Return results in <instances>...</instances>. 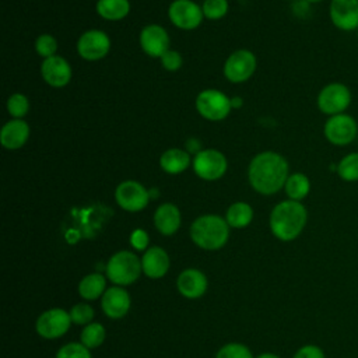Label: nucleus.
<instances>
[{
  "instance_id": "4c0bfd02",
  "label": "nucleus",
  "mask_w": 358,
  "mask_h": 358,
  "mask_svg": "<svg viewBox=\"0 0 358 358\" xmlns=\"http://www.w3.org/2000/svg\"><path fill=\"white\" fill-rule=\"evenodd\" d=\"M257 358H280L278 355H275V354H270V352H266V354H262V355H259Z\"/></svg>"
},
{
  "instance_id": "4468645a",
  "label": "nucleus",
  "mask_w": 358,
  "mask_h": 358,
  "mask_svg": "<svg viewBox=\"0 0 358 358\" xmlns=\"http://www.w3.org/2000/svg\"><path fill=\"white\" fill-rule=\"evenodd\" d=\"M70 313L60 308H53L38 317L36 331L43 338H57L70 329Z\"/></svg>"
},
{
  "instance_id": "0eeeda50",
  "label": "nucleus",
  "mask_w": 358,
  "mask_h": 358,
  "mask_svg": "<svg viewBox=\"0 0 358 358\" xmlns=\"http://www.w3.org/2000/svg\"><path fill=\"white\" fill-rule=\"evenodd\" d=\"M232 108V101L220 90H204L196 98V109L199 115L207 120H224Z\"/></svg>"
},
{
  "instance_id": "a211bd4d",
  "label": "nucleus",
  "mask_w": 358,
  "mask_h": 358,
  "mask_svg": "<svg viewBox=\"0 0 358 358\" xmlns=\"http://www.w3.org/2000/svg\"><path fill=\"white\" fill-rule=\"evenodd\" d=\"M101 306L108 317L120 319L130 309V295L123 288L112 287L102 295Z\"/></svg>"
},
{
  "instance_id": "aec40b11",
  "label": "nucleus",
  "mask_w": 358,
  "mask_h": 358,
  "mask_svg": "<svg viewBox=\"0 0 358 358\" xmlns=\"http://www.w3.org/2000/svg\"><path fill=\"white\" fill-rule=\"evenodd\" d=\"M143 273L150 278H161L169 268L168 253L158 246L148 248L141 257Z\"/></svg>"
},
{
  "instance_id": "bb28decb",
  "label": "nucleus",
  "mask_w": 358,
  "mask_h": 358,
  "mask_svg": "<svg viewBox=\"0 0 358 358\" xmlns=\"http://www.w3.org/2000/svg\"><path fill=\"white\" fill-rule=\"evenodd\" d=\"M336 173L347 183L358 182V151H351L343 155L336 164Z\"/></svg>"
},
{
  "instance_id": "39448f33",
  "label": "nucleus",
  "mask_w": 358,
  "mask_h": 358,
  "mask_svg": "<svg viewBox=\"0 0 358 358\" xmlns=\"http://www.w3.org/2000/svg\"><path fill=\"white\" fill-rule=\"evenodd\" d=\"M323 136L334 147H348L358 140V122L347 112L329 116L323 124Z\"/></svg>"
},
{
  "instance_id": "20e7f679",
  "label": "nucleus",
  "mask_w": 358,
  "mask_h": 358,
  "mask_svg": "<svg viewBox=\"0 0 358 358\" xmlns=\"http://www.w3.org/2000/svg\"><path fill=\"white\" fill-rule=\"evenodd\" d=\"M352 103V91L350 87L340 81L327 83L320 88L316 96L317 109L329 116L345 113Z\"/></svg>"
},
{
  "instance_id": "9b49d317",
  "label": "nucleus",
  "mask_w": 358,
  "mask_h": 358,
  "mask_svg": "<svg viewBox=\"0 0 358 358\" xmlns=\"http://www.w3.org/2000/svg\"><path fill=\"white\" fill-rule=\"evenodd\" d=\"M168 17L176 28L190 31L201 24L204 14L201 7L193 0H175L168 7Z\"/></svg>"
},
{
  "instance_id": "f03ea898",
  "label": "nucleus",
  "mask_w": 358,
  "mask_h": 358,
  "mask_svg": "<svg viewBox=\"0 0 358 358\" xmlns=\"http://www.w3.org/2000/svg\"><path fill=\"white\" fill-rule=\"evenodd\" d=\"M308 222L306 207L301 201H280L270 214V229L273 235L284 242L296 239Z\"/></svg>"
},
{
  "instance_id": "b1692460",
  "label": "nucleus",
  "mask_w": 358,
  "mask_h": 358,
  "mask_svg": "<svg viewBox=\"0 0 358 358\" xmlns=\"http://www.w3.org/2000/svg\"><path fill=\"white\" fill-rule=\"evenodd\" d=\"M284 190L289 200L302 201L310 192V180L309 178L302 172H294L289 173Z\"/></svg>"
},
{
  "instance_id": "a878e982",
  "label": "nucleus",
  "mask_w": 358,
  "mask_h": 358,
  "mask_svg": "<svg viewBox=\"0 0 358 358\" xmlns=\"http://www.w3.org/2000/svg\"><path fill=\"white\" fill-rule=\"evenodd\" d=\"M105 285L106 281L103 278V275L98 274V273H92L85 275L80 284H78V294L88 301L96 299L101 295L105 294Z\"/></svg>"
},
{
  "instance_id": "f257e3e1",
  "label": "nucleus",
  "mask_w": 358,
  "mask_h": 358,
  "mask_svg": "<svg viewBox=\"0 0 358 358\" xmlns=\"http://www.w3.org/2000/svg\"><path fill=\"white\" fill-rule=\"evenodd\" d=\"M289 176L288 161L275 151H263L252 158L248 166L250 186L260 194L280 192Z\"/></svg>"
},
{
  "instance_id": "f3484780",
  "label": "nucleus",
  "mask_w": 358,
  "mask_h": 358,
  "mask_svg": "<svg viewBox=\"0 0 358 358\" xmlns=\"http://www.w3.org/2000/svg\"><path fill=\"white\" fill-rule=\"evenodd\" d=\"M29 138V126L24 119H11L0 130V143L6 150H18Z\"/></svg>"
},
{
  "instance_id": "cd10ccee",
  "label": "nucleus",
  "mask_w": 358,
  "mask_h": 358,
  "mask_svg": "<svg viewBox=\"0 0 358 358\" xmlns=\"http://www.w3.org/2000/svg\"><path fill=\"white\" fill-rule=\"evenodd\" d=\"M105 340V329L99 323H90L81 331V344L87 348H96Z\"/></svg>"
},
{
  "instance_id": "393cba45",
  "label": "nucleus",
  "mask_w": 358,
  "mask_h": 358,
  "mask_svg": "<svg viewBox=\"0 0 358 358\" xmlns=\"http://www.w3.org/2000/svg\"><path fill=\"white\" fill-rule=\"evenodd\" d=\"M253 218V210L248 203L236 201L231 204L227 210L225 220L232 228H245L250 224Z\"/></svg>"
},
{
  "instance_id": "2f4dec72",
  "label": "nucleus",
  "mask_w": 358,
  "mask_h": 358,
  "mask_svg": "<svg viewBox=\"0 0 358 358\" xmlns=\"http://www.w3.org/2000/svg\"><path fill=\"white\" fill-rule=\"evenodd\" d=\"M56 358H91V354L84 344L69 343L57 351Z\"/></svg>"
},
{
  "instance_id": "7c9ffc66",
  "label": "nucleus",
  "mask_w": 358,
  "mask_h": 358,
  "mask_svg": "<svg viewBox=\"0 0 358 358\" xmlns=\"http://www.w3.org/2000/svg\"><path fill=\"white\" fill-rule=\"evenodd\" d=\"M35 50L43 59L52 57L57 50V41L50 34H42L35 39Z\"/></svg>"
},
{
  "instance_id": "4be33fe9",
  "label": "nucleus",
  "mask_w": 358,
  "mask_h": 358,
  "mask_svg": "<svg viewBox=\"0 0 358 358\" xmlns=\"http://www.w3.org/2000/svg\"><path fill=\"white\" fill-rule=\"evenodd\" d=\"M190 155L182 148H169L159 157V166L165 173L179 175L190 166Z\"/></svg>"
},
{
  "instance_id": "6e6552de",
  "label": "nucleus",
  "mask_w": 358,
  "mask_h": 358,
  "mask_svg": "<svg viewBox=\"0 0 358 358\" xmlns=\"http://www.w3.org/2000/svg\"><path fill=\"white\" fill-rule=\"evenodd\" d=\"M192 166L194 173L203 180H217L225 175L228 162L221 151L206 148L196 152Z\"/></svg>"
},
{
  "instance_id": "2eb2a0df",
  "label": "nucleus",
  "mask_w": 358,
  "mask_h": 358,
  "mask_svg": "<svg viewBox=\"0 0 358 358\" xmlns=\"http://www.w3.org/2000/svg\"><path fill=\"white\" fill-rule=\"evenodd\" d=\"M140 46L150 57H162L169 50V35L158 24L145 25L140 32Z\"/></svg>"
},
{
  "instance_id": "dca6fc26",
  "label": "nucleus",
  "mask_w": 358,
  "mask_h": 358,
  "mask_svg": "<svg viewBox=\"0 0 358 358\" xmlns=\"http://www.w3.org/2000/svg\"><path fill=\"white\" fill-rule=\"evenodd\" d=\"M71 66L64 57L59 55L43 59L41 64L42 78L53 88L66 87L71 80Z\"/></svg>"
},
{
  "instance_id": "5701e85b",
  "label": "nucleus",
  "mask_w": 358,
  "mask_h": 358,
  "mask_svg": "<svg viewBox=\"0 0 358 358\" xmlns=\"http://www.w3.org/2000/svg\"><path fill=\"white\" fill-rule=\"evenodd\" d=\"M95 10L103 20L119 21L129 14L130 3L129 0H98Z\"/></svg>"
},
{
  "instance_id": "72a5a7b5",
  "label": "nucleus",
  "mask_w": 358,
  "mask_h": 358,
  "mask_svg": "<svg viewBox=\"0 0 358 358\" xmlns=\"http://www.w3.org/2000/svg\"><path fill=\"white\" fill-rule=\"evenodd\" d=\"M69 313L71 322L76 324H90L94 317V309L88 303H77Z\"/></svg>"
},
{
  "instance_id": "c9c22d12",
  "label": "nucleus",
  "mask_w": 358,
  "mask_h": 358,
  "mask_svg": "<svg viewBox=\"0 0 358 358\" xmlns=\"http://www.w3.org/2000/svg\"><path fill=\"white\" fill-rule=\"evenodd\" d=\"M294 358H326V357L320 347L315 344H306L295 352Z\"/></svg>"
},
{
  "instance_id": "1a4fd4ad",
  "label": "nucleus",
  "mask_w": 358,
  "mask_h": 358,
  "mask_svg": "<svg viewBox=\"0 0 358 358\" xmlns=\"http://www.w3.org/2000/svg\"><path fill=\"white\" fill-rule=\"evenodd\" d=\"M257 66L256 56L248 49L235 50L224 63V76L231 83H243L249 80Z\"/></svg>"
},
{
  "instance_id": "ea45409f",
  "label": "nucleus",
  "mask_w": 358,
  "mask_h": 358,
  "mask_svg": "<svg viewBox=\"0 0 358 358\" xmlns=\"http://www.w3.org/2000/svg\"><path fill=\"white\" fill-rule=\"evenodd\" d=\"M357 38H358V31H357Z\"/></svg>"
},
{
  "instance_id": "e433bc0d",
  "label": "nucleus",
  "mask_w": 358,
  "mask_h": 358,
  "mask_svg": "<svg viewBox=\"0 0 358 358\" xmlns=\"http://www.w3.org/2000/svg\"><path fill=\"white\" fill-rule=\"evenodd\" d=\"M130 243L137 250H144L148 246V234L143 229H134L130 235Z\"/></svg>"
},
{
  "instance_id": "473e14b6",
  "label": "nucleus",
  "mask_w": 358,
  "mask_h": 358,
  "mask_svg": "<svg viewBox=\"0 0 358 358\" xmlns=\"http://www.w3.org/2000/svg\"><path fill=\"white\" fill-rule=\"evenodd\" d=\"M215 358H253L249 348L243 344L231 343L220 348Z\"/></svg>"
},
{
  "instance_id": "f8f14e48",
  "label": "nucleus",
  "mask_w": 358,
  "mask_h": 358,
  "mask_svg": "<svg viewBox=\"0 0 358 358\" xmlns=\"http://www.w3.org/2000/svg\"><path fill=\"white\" fill-rule=\"evenodd\" d=\"M110 50L109 36L99 29L85 31L77 41L78 55L88 62H96L103 59Z\"/></svg>"
},
{
  "instance_id": "c756f323",
  "label": "nucleus",
  "mask_w": 358,
  "mask_h": 358,
  "mask_svg": "<svg viewBox=\"0 0 358 358\" xmlns=\"http://www.w3.org/2000/svg\"><path fill=\"white\" fill-rule=\"evenodd\" d=\"M204 18L221 20L228 13V0H204L201 6Z\"/></svg>"
},
{
  "instance_id": "6ab92c4d",
  "label": "nucleus",
  "mask_w": 358,
  "mask_h": 358,
  "mask_svg": "<svg viewBox=\"0 0 358 358\" xmlns=\"http://www.w3.org/2000/svg\"><path fill=\"white\" fill-rule=\"evenodd\" d=\"M207 285V277L196 268L183 270L176 280L178 291L189 299L201 296L206 292Z\"/></svg>"
},
{
  "instance_id": "423d86ee",
  "label": "nucleus",
  "mask_w": 358,
  "mask_h": 358,
  "mask_svg": "<svg viewBox=\"0 0 358 358\" xmlns=\"http://www.w3.org/2000/svg\"><path fill=\"white\" fill-rule=\"evenodd\" d=\"M141 271V260L129 250L115 253L106 264L108 278L117 285H129L134 282Z\"/></svg>"
},
{
  "instance_id": "ddd939ff",
  "label": "nucleus",
  "mask_w": 358,
  "mask_h": 358,
  "mask_svg": "<svg viewBox=\"0 0 358 358\" xmlns=\"http://www.w3.org/2000/svg\"><path fill=\"white\" fill-rule=\"evenodd\" d=\"M329 18L338 31H358V0H330Z\"/></svg>"
},
{
  "instance_id": "c85d7f7f",
  "label": "nucleus",
  "mask_w": 358,
  "mask_h": 358,
  "mask_svg": "<svg viewBox=\"0 0 358 358\" xmlns=\"http://www.w3.org/2000/svg\"><path fill=\"white\" fill-rule=\"evenodd\" d=\"M29 110V101L24 94L15 92L7 99V112L14 119H22Z\"/></svg>"
},
{
  "instance_id": "412c9836",
  "label": "nucleus",
  "mask_w": 358,
  "mask_h": 358,
  "mask_svg": "<svg viewBox=\"0 0 358 358\" xmlns=\"http://www.w3.org/2000/svg\"><path fill=\"white\" fill-rule=\"evenodd\" d=\"M154 225L162 235H173L180 227V211L172 203L161 204L154 213Z\"/></svg>"
},
{
  "instance_id": "9d476101",
  "label": "nucleus",
  "mask_w": 358,
  "mask_h": 358,
  "mask_svg": "<svg viewBox=\"0 0 358 358\" xmlns=\"http://www.w3.org/2000/svg\"><path fill=\"white\" fill-rule=\"evenodd\" d=\"M115 199L120 208L137 213L147 207L150 201L148 190L137 180L120 182L115 190Z\"/></svg>"
},
{
  "instance_id": "58836bf2",
  "label": "nucleus",
  "mask_w": 358,
  "mask_h": 358,
  "mask_svg": "<svg viewBox=\"0 0 358 358\" xmlns=\"http://www.w3.org/2000/svg\"><path fill=\"white\" fill-rule=\"evenodd\" d=\"M305 1L310 4V3H320V1H324V0H305Z\"/></svg>"
},
{
  "instance_id": "f704fd0d",
  "label": "nucleus",
  "mask_w": 358,
  "mask_h": 358,
  "mask_svg": "<svg viewBox=\"0 0 358 358\" xmlns=\"http://www.w3.org/2000/svg\"><path fill=\"white\" fill-rule=\"evenodd\" d=\"M161 64L168 71H176L182 66V56L176 50H168L161 57Z\"/></svg>"
},
{
  "instance_id": "7ed1b4c3",
  "label": "nucleus",
  "mask_w": 358,
  "mask_h": 358,
  "mask_svg": "<svg viewBox=\"0 0 358 358\" xmlns=\"http://www.w3.org/2000/svg\"><path fill=\"white\" fill-rule=\"evenodd\" d=\"M229 236V225L227 220L215 214L197 217L190 227L192 241L206 250H217L222 248Z\"/></svg>"
}]
</instances>
